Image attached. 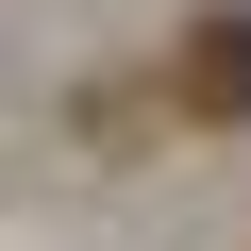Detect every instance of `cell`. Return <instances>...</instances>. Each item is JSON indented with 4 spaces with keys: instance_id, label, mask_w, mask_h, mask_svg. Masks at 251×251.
<instances>
[{
    "instance_id": "cell-1",
    "label": "cell",
    "mask_w": 251,
    "mask_h": 251,
    "mask_svg": "<svg viewBox=\"0 0 251 251\" xmlns=\"http://www.w3.org/2000/svg\"><path fill=\"white\" fill-rule=\"evenodd\" d=\"M168 100H184V117H251V0L184 17V50H168Z\"/></svg>"
}]
</instances>
